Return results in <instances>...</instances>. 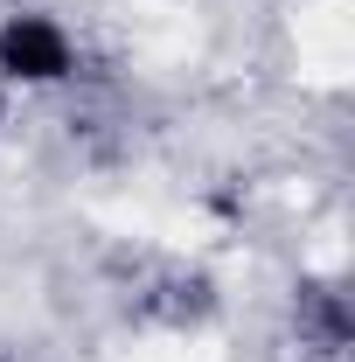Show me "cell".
<instances>
[{
	"label": "cell",
	"mask_w": 355,
	"mask_h": 362,
	"mask_svg": "<svg viewBox=\"0 0 355 362\" xmlns=\"http://www.w3.org/2000/svg\"><path fill=\"white\" fill-rule=\"evenodd\" d=\"M77 35L42 14V7H14L0 14V84L7 90H56L77 77Z\"/></svg>",
	"instance_id": "cell-1"
},
{
	"label": "cell",
	"mask_w": 355,
	"mask_h": 362,
	"mask_svg": "<svg viewBox=\"0 0 355 362\" xmlns=\"http://www.w3.org/2000/svg\"><path fill=\"white\" fill-rule=\"evenodd\" d=\"M355 341V320H349V293L342 286H307L300 293V349H313V356H342Z\"/></svg>",
	"instance_id": "cell-2"
},
{
	"label": "cell",
	"mask_w": 355,
	"mask_h": 362,
	"mask_svg": "<svg viewBox=\"0 0 355 362\" xmlns=\"http://www.w3.org/2000/svg\"><path fill=\"white\" fill-rule=\"evenodd\" d=\"M7 119H14V90L0 84V133H7Z\"/></svg>",
	"instance_id": "cell-3"
}]
</instances>
